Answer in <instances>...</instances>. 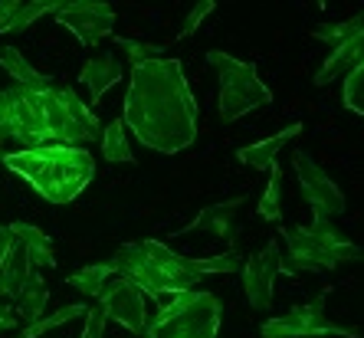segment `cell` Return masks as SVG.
I'll return each mask as SVG.
<instances>
[{"label":"cell","instance_id":"obj_1","mask_svg":"<svg viewBox=\"0 0 364 338\" xmlns=\"http://www.w3.org/2000/svg\"><path fill=\"white\" fill-rule=\"evenodd\" d=\"M122 125L138 144L158 154H178L197 138V99L184 76V63L158 56L132 69Z\"/></svg>","mask_w":364,"mask_h":338},{"label":"cell","instance_id":"obj_2","mask_svg":"<svg viewBox=\"0 0 364 338\" xmlns=\"http://www.w3.org/2000/svg\"><path fill=\"white\" fill-rule=\"evenodd\" d=\"M10 174L33 187L46 204H73L95 178V158L79 144H40L4 154L0 161Z\"/></svg>","mask_w":364,"mask_h":338},{"label":"cell","instance_id":"obj_3","mask_svg":"<svg viewBox=\"0 0 364 338\" xmlns=\"http://www.w3.org/2000/svg\"><path fill=\"white\" fill-rule=\"evenodd\" d=\"M115 276L132 279L144 292V299H164L181 296L200 286V273H197L191 256L174 253L161 240H141V243H122L112 256Z\"/></svg>","mask_w":364,"mask_h":338},{"label":"cell","instance_id":"obj_4","mask_svg":"<svg viewBox=\"0 0 364 338\" xmlns=\"http://www.w3.org/2000/svg\"><path fill=\"white\" fill-rule=\"evenodd\" d=\"M282 243H286V256H279V273L286 276L338 270L341 263H358L364 256L361 246L341 237V230L325 217H312V223L305 227L282 230Z\"/></svg>","mask_w":364,"mask_h":338},{"label":"cell","instance_id":"obj_5","mask_svg":"<svg viewBox=\"0 0 364 338\" xmlns=\"http://www.w3.org/2000/svg\"><path fill=\"white\" fill-rule=\"evenodd\" d=\"M223 302L213 292L191 289L174 296L141 332V338H217Z\"/></svg>","mask_w":364,"mask_h":338},{"label":"cell","instance_id":"obj_6","mask_svg":"<svg viewBox=\"0 0 364 338\" xmlns=\"http://www.w3.org/2000/svg\"><path fill=\"white\" fill-rule=\"evenodd\" d=\"M207 66L217 73V83H220V102L217 105H220L223 122H237L272 102L269 85L256 73V63L237 60L223 50H207Z\"/></svg>","mask_w":364,"mask_h":338},{"label":"cell","instance_id":"obj_7","mask_svg":"<svg viewBox=\"0 0 364 338\" xmlns=\"http://www.w3.org/2000/svg\"><path fill=\"white\" fill-rule=\"evenodd\" d=\"M43 109H46V135H50V144H79V148H89L92 142L102 138L99 115L69 85L43 89Z\"/></svg>","mask_w":364,"mask_h":338},{"label":"cell","instance_id":"obj_8","mask_svg":"<svg viewBox=\"0 0 364 338\" xmlns=\"http://www.w3.org/2000/svg\"><path fill=\"white\" fill-rule=\"evenodd\" d=\"M0 138L17 142L23 148L50 144L46 135V109H43V89L30 85H0Z\"/></svg>","mask_w":364,"mask_h":338},{"label":"cell","instance_id":"obj_9","mask_svg":"<svg viewBox=\"0 0 364 338\" xmlns=\"http://www.w3.org/2000/svg\"><path fill=\"white\" fill-rule=\"evenodd\" d=\"M331 289H322V296H315L312 302L296 305L289 309L286 315H276V319H266L259 325V335L263 338H322V335H341V338H358V329H341L328 319L325 312V299H328Z\"/></svg>","mask_w":364,"mask_h":338},{"label":"cell","instance_id":"obj_10","mask_svg":"<svg viewBox=\"0 0 364 338\" xmlns=\"http://www.w3.org/2000/svg\"><path fill=\"white\" fill-rule=\"evenodd\" d=\"M292 168L299 178V191H302L305 204L312 207V217H338L345 211V194L341 187L322 171V164H315V158L309 152H296L292 154Z\"/></svg>","mask_w":364,"mask_h":338},{"label":"cell","instance_id":"obj_11","mask_svg":"<svg viewBox=\"0 0 364 338\" xmlns=\"http://www.w3.org/2000/svg\"><path fill=\"white\" fill-rule=\"evenodd\" d=\"M99 309L105 312V319L119 322L122 329L141 335L144 325H148V309H144V292L125 276H112L105 286H102L99 296Z\"/></svg>","mask_w":364,"mask_h":338},{"label":"cell","instance_id":"obj_12","mask_svg":"<svg viewBox=\"0 0 364 338\" xmlns=\"http://www.w3.org/2000/svg\"><path fill=\"white\" fill-rule=\"evenodd\" d=\"M56 20H60L82 46H99V43L112 33L115 10H112L109 4H99V0H76V4L60 0Z\"/></svg>","mask_w":364,"mask_h":338},{"label":"cell","instance_id":"obj_13","mask_svg":"<svg viewBox=\"0 0 364 338\" xmlns=\"http://www.w3.org/2000/svg\"><path fill=\"white\" fill-rule=\"evenodd\" d=\"M279 243L269 240L266 246H259L250 260L243 263V292L246 302L253 305L256 312H269L272 305V286H276V276H279Z\"/></svg>","mask_w":364,"mask_h":338},{"label":"cell","instance_id":"obj_14","mask_svg":"<svg viewBox=\"0 0 364 338\" xmlns=\"http://www.w3.org/2000/svg\"><path fill=\"white\" fill-rule=\"evenodd\" d=\"M246 204V194H237L230 201H220V204H210L197 213V220H191L187 227H181L174 237H184V233H197V230H207V233H217L223 240H233L237 237V213L240 207Z\"/></svg>","mask_w":364,"mask_h":338},{"label":"cell","instance_id":"obj_15","mask_svg":"<svg viewBox=\"0 0 364 338\" xmlns=\"http://www.w3.org/2000/svg\"><path fill=\"white\" fill-rule=\"evenodd\" d=\"M361 63H364V30L355 33L351 40L338 43V46L328 53V60H325L322 69L315 73V85L335 83L338 76H348V73H351L355 66H361Z\"/></svg>","mask_w":364,"mask_h":338},{"label":"cell","instance_id":"obj_16","mask_svg":"<svg viewBox=\"0 0 364 338\" xmlns=\"http://www.w3.org/2000/svg\"><path fill=\"white\" fill-rule=\"evenodd\" d=\"M302 122H296V125H286L282 132H276V135L263 138V142L256 144H246V148H240L237 152V161L240 164H246V168H256V171H269V164H276V154H279V148L286 142H292V138L302 135Z\"/></svg>","mask_w":364,"mask_h":338},{"label":"cell","instance_id":"obj_17","mask_svg":"<svg viewBox=\"0 0 364 338\" xmlns=\"http://www.w3.org/2000/svg\"><path fill=\"white\" fill-rule=\"evenodd\" d=\"M122 63L112 56V53H99V56H89V60L82 63V73H79V79L85 83V89H89V95H92V102H99L102 95L109 93L112 85L122 83Z\"/></svg>","mask_w":364,"mask_h":338},{"label":"cell","instance_id":"obj_18","mask_svg":"<svg viewBox=\"0 0 364 338\" xmlns=\"http://www.w3.org/2000/svg\"><path fill=\"white\" fill-rule=\"evenodd\" d=\"M10 233H14V240L23 246L26 260H30V270H53V266H56V256H53V240L46 237L40 227L17 220V223H10Z\"/></svg>","mask_w":364,"mask_h":338},{"label":"cell","instance_id":"obj_19","mask_svg":"<svg viewBox=\"0 0 364 338\" xmlns=\"http://www.w3.org/2000/svg\"><path fill=\"white\" fill-rule=\"evenodd\" d=\"M46 302H50V289H46V279H43L40 270H30L26 282L20 286L17 296H14V315H17V322H23V325H33V322L43 315Z\"/></svg>","mask_w":364,"mask_h":338},{"label":"cell","instance_id":"obj_20","mask_svg":"<svg viewBox=\"0 0 364 338\" xmlns=\"http://www.w3.org/2000/svg\"><path fill=\"white\" fill-rule=\"evenodd\" d=\"M26 276H30V260H26L23 246L14 240L7 260H4V266H0V296L14 299L20 292V286L26 282Z\"/></svg>","mask_w":364,"mask_h":338},{"label":"cell","instance_id":"obj_21","mask_svg":"<svg viewBox=\"0 0 364 338\" xmlns=\"http://www.w3.org/2000/svg\"><path fill=\"white\" fill-rule=\"evenodd\" d=\"M56 7H60V0H17V7H14V14L7 17V23L0 26V33H23V30H30V26L36 23L40 17H46V14H56Z\"/></svg>","mask_w":364,"mask_h":338},{"label":"cell","instance_id":"obj_22","mask_svg":"<svg viewBox=\"0 0 364 338\" xmlns=\"http://www.w3.org/2000/svg\"><path fill=\"white\" fill-rule=\"evenodd\" d=\"M0 66L7 69V76L17 79V85H30V89H50L53 85V79L36 73V69L23 60V53L14 50V46H0Z\"/></svg>","mask_w":364,"mask_h":338},{"label":"cell","instance_id":"obj_23","mask_svg":"<svg viewBox=\"0 0 364 338\" xmlns=\"http://www.w3.org/2000/svg\"><path fill=\"white\" fill-rule=\"evenodd\" d=\"M102 154L109 164H135V154H132V144H128L125 125L122 119H112L109 125H102Z\"/></svg>","mask_w":364,"mask_h":338},{"label":"cell","instance_id":"obj_24","mask_svg":"<svg viewBox=\"0 0 364 338\" xmlns=\"http://www.w3.org/2000/svg\"><path fill=\"white\" fill-rule=\"evenodd\" d=\"M112 276H115V266H112V263H92V266L73 273V276L66 279V286H73V289H79L82 296L95 299L102 292V286H105Z\"/></svg>","mask_w":364,"mask_h":338},{"label":"cell","instance_id":"obj_25","mask_svg":"<svg viewBox=\"0 0 364 338\" xmlns=\"http://www.w3.org/2000/svg\"><path fill=\"white\" fill-rule=\"evenodd\" d=\"M85 309H89L85 302H69V305H63L60 312H53V315H40V319L33 322V325H26V329L20 332V338H40V335H46V332H53L56 325H66V322L82 319Z\"/></svg>","mask_w":364,"mask_h":338},{"label":"cell","instance_id":"obj_26","mask_svg":"<svg viewBox=\"0 0 364 338\" xmlns=\"http://www.w3.org/2000/svg\"><path fill=\"white\" fill-rule=\"evenodd\" d=\"M256 213L263 220H269V223H279L282 220V168H279V161L269 164V187H266L263 197H259Z\"/></svg>","mask_w":364,"mask_h":338},{"label":"cell","instance_id":"obj_27","mask_svg":"<svg viewBox=\"0 0 364 338\" xmlns=\"http://www.w3.org/2000/svg\"><path fill=\"white\" fill-rule=\"evenodd\" d=\"M364 30V17L361 14H355L351 20H341V23H328V26H318V30H312V36L315 40H322L325 46H338V43H345V40H351L355 33H361Z\"/></svg>","mask_w":364,"mask_h":338},{"label":"cell","instance_id":"obj_28","mask_svg":"<svg viewBox=\"0 0 364 338\" xmlns=\"http://www.w3.org/2000/svg\"><path fill=\"white\" fill-rule=\"evenodd\" d=\"M115 46H119V50L128 56L132 69L141 66V63H148V60H158V56H164V46H161V43H144V40H132V36H115Z\"/></svg>","mask_w":364,"mask_h":338},{"label":"cell","instance_id":"obj_29","mask_svg":"<svg viewBox=\"0 0 364 338\" xmlns=\"http://www.w3.org/2000/svg\"><path fill=\"white\" fill-rule=\"evenodd\" d=\"M341 102H345L348 112L355 115H364V63L355 66L345 76V89H341Z\"/></svg>","mask_w":364,"mask_h":338},{"label":"cell","instance_id":"obj_30","mask_svg":"<svg viewBox=\"0 0 364 338\" xmlns=\"http://www.w3.org/2000/svg\"><path fill=\"white\" fill-rule=\"evenodd\" d=\"M243 253L240 250H230V253H220V256H210V260H194L197 273L207 276V273H240L243 270Z\"/></svg>","mask_w":364,"mask_h":338},{"label":"cell","instance_id":"obj_31","mask_svg":"<svg viewBox=\"0 0 364 338\" xmlns=\"http://www.w3.org/2000/svg\"><path fill=\"white\" fill-rule=\"evenodd\" d=\"M85 325H82V332H79V338H105V312H102L99 305H92V309H85Z\"/></svg>","mask_w":364,"mask_h":338},{"label":"cell","instance_id":"obj_32","mask_svg":"<svg viewBox=\"0 0 364 338\" xmlns=\"http://www.w3.org/2000/svg\"><path fill=\"white\" fill-rule=\"evenodd\" d=\"M213 10H217V4H213V0H203V4H197V7L191 10V17H187V23L181 26L178 40H187V36H191V33L197 30V26H200V20H203V17H210Z\"/></svg>","mask_w":364,"mask_h":338},{"label":"cell","instance_id":"obj_33","mask_svg":"<svg viewBox=\"0 0 364 338\" xmlns=\"http://www.w3.org/2000/svg\"><path fill=\"white\" fill-rule=\"evenodd\" d=\"M17 325L20 322H17V315H14V305L0 296V332H10V329H17Z\"/></svg>","mask_w":364,"mask_h":338},{"label":"cell","instance_id":"obj_34","mask_svg":"<svg viewBox=\"0 0 364 338\" xmlns=\"http://www.w3.org/2000/svg\"><path fill=\"white\" fill-rule=\"evenodd\" d=\"M10 246H14V233H10V227H4V223H0V266H4V260H7Z\"/></svg>","mask_w":364,"mask_h":338},{"label":"cell","instance_id":"obj_35","mask_svg":"<svg viewBox=\"0 0 364 338\" xmlns=\"http://www.w3.org/2000/svg\"><path fill=\"white\" fill-rule=\"evenodd\" d=\"M4 154H7V142L0 138V161H4Z\"/></svg>","mask_w":364,"mask_h":338}]
</instances>
